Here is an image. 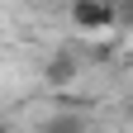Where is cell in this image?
Masks as SVG:
<instances>
[{"mask_svg":"<svg viewBox=\"0 0 133 133\" xmlns=\"http://www.w3.org/2000/svg\"><path fill=\"white\" fill-rule=\"evenodd\" d=\"M119 5V29H133V0H114Z\"/></svg>","mask_w":133,"mask_h":133,"instance_id":"cell-4","label":"cell"},{"mask_svg":"<svg viewBox=\"0 0 133 133\" xmlns=\"http://www.w3.org/2000/svg\"><path fill=\"white\" fill-rule=\"evenodd\" d=\"M43 76H48V86H71V81H76V57L71 52H52Z\"/></svg>","mask_w":133,"mask_h":133,"instance_id":"cell-2","label":"cell"},{"mask_svg":"<svg viewBox=\"0 0 133 133\" xmlns=\"http://www.w3.org/2000/svg\"><path fill=\"white\" fill-rule=\"evenodd\" d=\"M43 133H86V119H81V114H52V119L43 124Z\"/></svg>","mask_w":133,"mask_h":133,"instance_id":"cell-3","label":"cell"},{"mask_svg":"<svg viewBox=\"0 0 133 133\" xmlns=\"http://www.w3.org/2000/svg\"><path fill=\"white\" fill-rule=\"evenodd\" d=\"M0 133H5V119H0Z\"/></svg>","mask_w":133,"mask_h":133,"instance_id":"cell-5","label":"cell"},{"mask_svg":"<svg viewBox=\"0 0 133 133\" xmlns=\"http://www.w3.org/2000/svg\"><path fill=\"white\" fill-rule=\"evenodd\" d=\"M66 19H71L76 33H109V29H119V5L114 0H71L66 5Z\"/></svg>","mask_w":133,"mask_h":133,"instance_id":"cell-1","label":"cell"}]
</instances>
